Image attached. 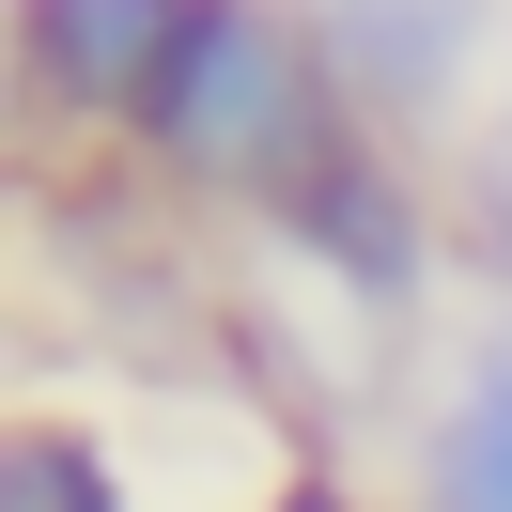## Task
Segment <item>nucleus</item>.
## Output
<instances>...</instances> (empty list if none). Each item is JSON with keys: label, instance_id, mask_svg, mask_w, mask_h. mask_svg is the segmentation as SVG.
Listing matches in <instances>:
<instances>
[{"label": "nucleus", "instance_id": "obj_5", "mask_svg": "<svg viewBox=\"0 0 512 512\" xmlns=\"http://www.w3.org/2000/svg\"><path fill=\"white\" fill-rule=\"evenodd\" d=\"M419 512H512V326L466 357L435 450H419Z\"/></svg>", "mask_w": 512, "mask_h": 512}, {"label": "nucleus", "instance_id": "obj_6", "mask_svg": "<svg viewBox=\"0 0 512 512\" xmlns=\"http://www.w3.org/2000/svg\"><path fill=\"white\" fill-rule=\"evenodd\" d=\"M0 512H109V450L63 435V419H32V435L0 450Z\"/></svg>", "mask_w": 512, "mask_h": 512}, {"label": "nucleus", "instance_id": "obj_4", "mask_svg": "<svg viewBox=\"0 0 512 512\" xmlns=\"http://www.w3.org/2000/svg\"><path fill=\"white\" fill-rule=\"evenodd\" d=\"M280 218L311 233V249L342 264L357 295H373V311H404V295H419V264H435V249H419V202H404V171H388L373 140H342V156H326L311 187L280 202Z\"/></svg>", "mask_w": 512, "mask_h": 512}, {"label": "nucleus", "instance_id": "obj_3", "mask_svg": "<svg viewBox=\"0 0 512 512\" xmlns=\"http://www.w3.org/2000/svg\"><path fill=\"white\" fill-rule=\"evenodd\" d=\"M295 16H311L326 78L357 109H435L466 78V47H481V0H295Z\"/></svg>", "mask_w": 512, "mask_h": 512}, {"label": "nucleus", "instance_id": "obj_8", "mask_svg": "<svg viewBox=\"0 0 512 512\" xmlns=\"http://www.w3.org/2000/svg\"><path fill=\"white\" fill-rule=\"evenodd\" d=\"M280 512H342V497H280Z\"/></svg>", "mask_w": 512, "mask_h": 512}, {"label": "nucleus", "instance_id": "obj_1", "mask_svg": "<svg viewBox=\"0 0 512 512\" xmlns=\"http://www.w3.org/2000/svg\"><path fill=\"white\" fill-rule=\"evenodd\" d=\"M326 47H311V16L295 0H202V32H187V63H171V94H156V156L187 171V187H249V202H295L326 156H342V125H326Z\"/></svg>", "mask_w": 512, "mask_h": 512}, {"label": "nucleus", "instance_id": "obj_7", "mask_svg": "<svg viewBox=\"0 0 512 512\" xmlns=\"http://www.w3.org/2000/svg\"><path fill=\"white\" fill-rule=\"evenodd\" d=\"M481 218H497V249H512V125L481 140Z\"/></svg>", "mask_w": 512, "mask_h": 512}, {"label": "nucleus", "instance_id": "obj_2", "mask_svg": "<svg viewBox=\"0 0 512 512\" xmlns=\"http://www.w3.org/2000/svg\"><path fill=\"white\" fill-rule=\"evenodd\" d=\"M187 32H202V0H32V78L94 125H156Z\"/></svg>", "mask_w": 512, "mask_h": 512}]
</instances>
